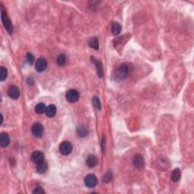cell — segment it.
<instances>
[{
  "instance_id": "1",
  "label": "cell",
  "mask_w": 194,
  "mask_h": 194,
  "mask_svg": "<svg viewBox=\"0 0 194 194\" xmlns=\"http://www.w3.org/2000/svg\"><path fill=\"white\" fill-rule=\"evenodd\" d=\"M133 66L130 63H124L119 67L115 72L116 80H123L126 79L132 72Z\"/></svg>"
},
{
  "instance_id": "2",
  "label": "cell",
  "mask_w": 194,
  "mask_h": 194,
  "mask_svg": "<svg viewBox=\"0 0 194 194\" xmlns=\"http://www.w3.org/2000/svg\"><path fill=\"white\" fill-rule=\"evenodd\" d=\"M1 17L2 21L5 28L7 30L8 33L9 34H11L12 33V31H13V25H12V22H11L10 19H9V16H8L7 13H6L3 6H1Z\"/></svg>"
},
{
  "instance_id": "3",
  "label": "cell",
  "mask_w": 194,
  "mask_h": 194,
  "mask_svg": "<svg viewBox=\"0 0 194 194\" xmlns=\"http://www.w3.org/2000/svg\"><path fill=\"white\" fill-rule=\"evenodd\" d=\"M79 97H80V94H79L78 91L74 89L68 90L66 94H65L66 100L71 102V103H74V102H77L79 99Z\"/></svg>"
},
{
  "instance_id": "4",
  "label": "cell",
  "mask_w": 194,
  "mask_h": 194,
  "mask_svg": "<svg viewBox=\"0 0 194 194\" xmlns=\"http://www.w3.org/2000/svg\"><path fill=\"white\" fill-rule=\"evenodd\" d=\"M72 144L68 141H64L59 146V151L64 155H68L72 152Z\"/></svg>"
},
{
  "instance_id": "5",
  "label": "cell",
  "mask_w": 194,
  "mask_h": 194,
  "mask_svg": "<svg viewBox=\"0 0 194 194\" xmlns=\"http://www.w3.org/2000/svg\"><path fill=\"white\" fill-rule=\"evenodd\" d=\"M133 165L137 169H142L144 167L145 162L144 158H143V155H140V154H137L133 157L132 159Z\"/></svg>"
},
{
  "instance_id": "6",
  "label": "cell",
  "mask_w": 194,
  "mask_h": 194,
  "mask_svg": "<svg viewBox=\"0 0 194 194\" xmlns=\"http://www.w3.org/2000/svg\"><path fill=\"white\" fill-rule=\"evenodd\" d=\"M44 128L41 124L36 123L32 127V134L36 137H41L43 135Z\"/></svg>"
},
{
  "instance_id": "7",
  "label": "cell",
  "mask_w": 194,
  "mask_h": 194,
  "mask_svg": "<svg viewBox=\"0 0 194 194\" xmlns=\"http://www.w3.org/2000/svg\"><path fill=\"white\" fill-rule=\"evenodd\" d=\"M98 180L94 175H88L84 179V184L89 188H93L97 184Z\"/></svg>"
},
{
  "instance_id": "8",
  "label": "cell",
  "mask_w": 194,
  "mask_h": 194,
  "mask_svg": "<svg viewBox=\"0 0 194 194\" xmlns=\"http://www.w3.org/2000/svg\"><path fill=\"white\" fill-rule=\"evenodd\" d=\"M44 154L41 151H34V152L32 153L31 157V161L33 162L35 164H38V163H40L44 161Z\"/></svg>"
},
{
  "instance_id": "9",
  "label": "cell",
  "mask_w": 194,
  "mask_h": 194,
  "mask_svg": "<svg viewBox=\"0 0 194 194\" xmlns=\"http://www.w3.org/2000/svg\"><path fill=\"white\" fill-rule=\"evenodd\" d=\"M35 68L36 70L39 72H43L45 71L47 68V62L44 58H39L36 60V64H35Z\"/></svg>"
},
{
  "instance_id": "10",
  "label": "cell",
  "mask_w": 194,
  "mask_h": 194,
  "mask_svg": "<svg viewBox=\"0 0 194 194\" xmlns=\"http://www.w3.org/2000/svg\"><path fill=\"white\" fill-rule=\"evenodd\" d=\"M8 94L12 99H18L20 96V90L18 87L15 86V85H12L8 90Z\"/></svg>"
},
{
  "instance_id": "11",
  "label": "cell",
  "mask_w": 194,
  "mask_h": 194,
  "mask_svg": "<svg viewBox=\"0 0 194 194\" xmlns=\"http://www.w3.org/2000/svg\"><path fill=\"white\" fill-rule=\"evenodd\" d=\"M9 143H10L9 136L6 133H2L0 135V144L2 147H6L9 146Z\"/></svg>"
},
{
  "instance_id": "12",
  "label": "cell",
  "mask_w": 194,
  "mask_h": 194,
  "mask_svg": "<svg viewBox=\"0 0 194 194\" xmlns=\"http://www.w3.org/2000/svg\"><path fill=\"white\" fill-rule=\"evenodd\" d=\"M91 59L93 60V62L95 64L96 68H97V74H99V77H103V67H102V62L99 60H96L93 57L91 58Z\"/></svg>"
},
{
  "instance_id": "13",
  "label": "cell",
  "mask_w": 194,
  "mask_h": 194,
  "mask_svg": "<svg viewBox=\"0 0 194 194\" xmlns=\"http://www.w3.org/2000/svg\"><path fill=\"white\" fill-rule=\"evenodd\" d=\"M48 170V165L45 161L36 164V172L39 174H44Z\"/></svg>"
},
{
  "instance_id": "14",
  "label": "cell",
  "mask_w": 194,
  "mask_h": 194,
  "mask_svg": "<svg viewBox=\"0 0 194 194\" xmlns=\"http://www.w3.org/2000/svg\"><path fill=\"white\" fill-rule=\"evenodd\" d=\"M98 164V159L97 157L94 155H90L88 156L87 159V165L88 167L94 168L97 166Z\"/></svg>"
},
{
  "instance_id": "15",
  "label": "cell",
  "mask_w": 194,
  "mask_h": 194,
  "mask_svg": "<svg viewBox=\"0 0 194 194\" xmlns=\"http://www.w3.org/2000/svg\"><path fill=\"white\" fill-rule=\"evenodd\" d=\"M46 114L49 117H53L56 114V106L55 105H49L46 107Z\"/></svg>"
},
{
  "instance_id": "16",
  "label": "cell",
  "mask_w": 194,
  "mask_h": 194,
  "mask_svg": "<svg viewBox=\"0 0 194 194\" xmlns=\"http://www.w3.org/2000/svg\"><path fill=\"white\" fill-rule=\"evenodd\" d=\"M77 133L79 137H84L88 134V130L86 127L81 125V126H79L77 128Z\"/></svg>"
},
{
  "instance_id": "17",
  "label": "cell",
  "mask_w": 194,
  "mask_h": 194,
  "mask_svg": "<svg viewBox=\"0 0 194 194\" xmlns=\"http://www.w3.org/2000/svg\"><path fill=\"white\" fill-rule=\"evenodd\" d=\"M46 106L43 102L37 104L35 106V112L37 114H43L44 112H46Z\"/></svg>"
},
{
  "instance_id": "18",
  "label": "cell",
  "mask_w": 194,
  "mask_h": 194,
  "mask_svg": "<svg viewBox=\"0 0 194 194\" xmlns=\"http://www.w3.org/2000/svg\"><path fill=\"white\" fill-rule=\"evenodd\" d=\"M121 27L120 24L117 22L113 23L112 27H111V32H112L114 36L119 34L121 33Z\"/></svg>"
},
{
  "instance_id": "19",
  "label": "cell",
  "mask_w": 194,
  "mask_h": 194,
  "mask_svg": "<svg viewBox=\"0 0 194 194\" xmlns=\"http://www.w3.org/2000/svg\"><path fill=\"white\" fill-rule=\"evenodd\" d=\"M172 180L175 182L178 181L181 178V170L179 168H175L172 173Z\"/></svg>"
},
{
  "instance_id": "20",
  "label": "cell",
  "mask_w": 194,
  "mask_h": 194,
  "mask_svg": "<svg viewBox=\"0 0 194 194\" xmlns=\"http://www.w3.org/2000/svg\"><path fill=\"white\" fill-rule=\"evenodd\" d=\"M89 46L91 48L97 50L99 49V39L97 37H93L89 40Z\"/></svg>"
},
{
  "instance_id": "21",
  "label": "cell",
  "mask_w": 194,
  "mask_h": 194,
  "mask_svg": "<svg viewBox=\"0 0 194 194\" xmlns=\"http://www.w3.org/2000/svg\"><path fill=\"white\" fill-rule=\"evenodd\" d=\"M57 63L59 66H64L67 63V57L65 54H61L58 57Z\"/></svg>"
},
{
  "instance_id": "22",
  "label": "cell",
  "mask_w": 194,
  "mask_h": 194,
  "mask_svg": "<svg viewBox=\"0 0 194 194\" xmlns=\"http://www.w3.org/2000/svg\"><path fill=\"white\" fill-rule=\"evenodd\" d=\"M7 70L4 67H1L0 68V80L1 81H4L5 78L7 77Z\"/></svg>"
},
{
  "instance_id": "23",
  "label": "cell",
  "mask_w": 194,
  "mask_h": 194,
  "mask_svg": "<svg viewBox=\"0 0 194 194\" xmlns=\"http://www.w3.org/2000/svg\"><path fill=\"white\" fill-rule=\"evenodd\" d=\"M93 104H94V107L96 108H97V109L100 110L101 108H102V106H101V102L99 100V97H94V98H93Z\"/></svg>"
},
{
  "instance_id": "24",
  "label": "cell",
  "mask_w": 194,
  "mask_h": 194,
  "mask_svg": "<svg viewBox=\"0 0 194 194\" xmlns=\"http://www.w3.org/2000/svg\"><path fill=\"white\" fill-rule=\"evenodd\" d=\"M112 179V174L111 172H107L104 175L103 178H102V181L105 183H108L111 181Z\"/></svg>"
},
{
  "instance_id": "25",
  "label": "cell",
  "mask_w": 194,
  "mask_h": 194,
  "mask_svg": "<svg viewBox=\"0 0 194 194\" xmlns=\"http://www.w3.org/2000/svg\"><path fill=\"white\" fill-rule=\"evenodd\" d=\"M27 60L30 65H33V62H34V60H35L34 56H33V54H31V53H27Z\"/></svg>"
},
{
  "instance_id": "26",
  "label": "cell",
  "mask_w": 194,
  "mask_h": 194,
  "mask_svg": "<svg viewBox=\"0 0 194 194\" xmlns=\"http://www.w3.org/2000/svg\"><path fill=\"white\" fill-rule=\"evenodd\" d=\"M33 193L34 194H43V193H45V191L41 188L40 187H36L34 190L33 191Z\"/></svg>"
},
{
  "instance_id": "27",
  "label": "cell",
  "mask_w": 194,
  "mask_h": 194,
  "mask_svg": "<svg viewBox=\"0 0 194 194\" xmlns=\"http://www.w3.org/2000/svg\"><path fill=\"white\" fill-rule=\"evenodd\" d=\"M27 83H28L30 85L33 84V78H30V77H29V78L27 79Z\"/></svg>"
}]
</instances>
